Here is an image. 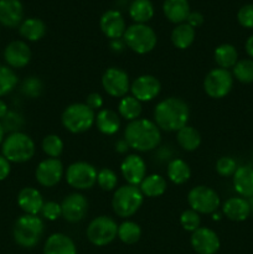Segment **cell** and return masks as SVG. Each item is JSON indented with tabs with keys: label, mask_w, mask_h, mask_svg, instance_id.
<instances>
[{
	"label": "cell",
	"mask_w": 253,
	"mask_h": 254,
	"mask_svg": "<svg viewBox=\"0 0 253 254\" xmlns=\"http://www.w3.org/2000/svg\"><path fill=\"white\" fill-rule=\"evenodd\" d=\"M126 46L138 55H146L155 49L158 37L146 24H133L126 27L123 36Z\"/></svg>",
	"instance_id": "obj_7"
},
{
	"label": "cell",
	"mask_w": 253,
	"mask_h": 254,
	"mask_svg": "<svg viewBox=\"0 0 253 254\" xmlns=\"http://www.w3.org/2000/svg\"><path fill=\"white\" fill-rule=\"evenodd\" d=\"M44 254H77L73 240L64 233H52L44 245Z\"/></svg>",
	"instance_id": "obj_23"
},
{
	"label": "cell",
	"mask_w": 253,
	"mask_h": 254,
	"mask_svg": "<svg viewBox=\"0 0 253 254\" xmlns=\"http://www.w3.org/2000/svg\"><path fill=\"white\" fill-rule=\"evenodd\" d=\"M238 24L245 29H253V4L243 5L237 12Z\"/></svg>",
	"instance_id": "obj_45"
},
{
	"label": "cell",
	"mask_w": 253,
	"mask_h": 254,
	"mask_svg": "<svg viewBox=\"0 0 253 254\" xmlns=\"http://www.w3.org/2000/svg\"><path fill=\"white\" fill-rule=\"evenodd\" d=\"M19 78L14 69L9 66H1L0 64V97L9 94L12 89L16 87Z\"/></svg>",
	"instance_id": "obj_38"
},
{
	"label": "cell",
	"mask_w": 253,
	"mask_h": 254,
	"mask_svg": "<svg viewBox=\"0 0 253 254\" xmlns=\"http://www.w3.org/2000/svg\"><path fill=\"white\" fill-rule=\"evenodd\" d=\"M44 203L41 192L35 188H24L17 193V205L26 215H39Z\"/></svg>",
	"instance_id": "obj_22"
},
{
	"label": "cell",
	"mask_w": 253,
	"mask_h": 254,
	"mask_svg": "<svg viewBox=\"0 0 253 254\" xmlns=\"http://www.w3.org/2000/svg\"><path fill=\"white\" fill-rule=\"evenodd\" d=\"M186 22H188L191 27H193V29H196V27H200L201 25L203 24L202 14L198 11H191L190 14H189Z\"/></svg>",
	"instance_id": "obj_47"
},
{
	"label": "cell",
	"mask_w": 253,
	"mask_h": 254,
	"mask_svg": "<svg viewBox=\"0 0 253 254\" xmlns=\"http://www.w3.org/2000/svg\"><path fill=\"white\" fill-rule=\"evenodd\" d=\"M144 196L139 186L123 185L116 189L112 197V208L118 217L128 220L140 210Z\"/></svg>",
	"instance_id": "obj_5"
},
{
	"label": "cell",
	"mask_w": 253,
	"mask_h": 254,
	"mask_svg": "<svg viewBox=\"0 0 253 254\" xmlns=\"http://www.w3.org/2000/svg\"><path fill=\"white\" fill-rule=\"evenodd\" d=\"M163 11L166 19L176 25L186 22L191 12L188 0H164Z\"/></svg>",
	"instance_id": "obj_25"
},
{
	"label": "cell",
	"mask_w": 253,
	"mask_h": 254,
	"mask_svg": "<svg viewBox=\"0 0 253 254\" xmlns=\"http://www.w3.org/2000/svg\"><path fill=\"white\" fill-rule=\"evenodd\" d=\"M36 151L35 141L22 131L11 133L4 139L1 144V155L10 163L22 164L31 160Z\"/></svg>",
	"instance_id": "obj_4"
},
{
	"label": "cell",
	"mask_w": 253,
	"mask_h": 254,
	"mask_svg": "<svg viewBox=\"0 0 253 254\" xmlns=\"http://www.w3.org/2000/svg\"><path fill=\"white\" fill-rule=\"evenodd\" d=\"M129 145H128V143H126V139H121V140H118L116 143V151L117 153H119V154H126V151L129 150Z\"/></svg>",
	"instance_id": "obj_50"
},
{
	"label": "cell",
	"mask_w": 253,
	"mask_h": 254,
	"mask_svg": "<svg viewBox=\"0 0 253 254\" xmlns=\"http://www.w3.org/2000/svg\"><path fill=\"white\" fill-rule=\"evenodd\" d=\"M41 217L47 221H56L60 217H62V211H61V203H57L55 201H47L44 203L40 212Z\"/></svg>",
	"instance_id": "obj_44"
},
{
	"label": "cell",
	"mask_w": 253,
	"mask_h": 254,
	"mask_svg": "<svg viewBox=\"0 0 253 254\" xmlns=\"http://www.w3.org/2000/svg\"><path fill=\"white\" fill-rule=\"evenodd\" d=\"M212 220L213 221H220L221 220V215L217 212V211H216L215 213H212Z\"/></svg>",
	"instance_id": "obj_54"
},
{
	"label": "cell",
	"mask_w": 253,
	"mask_h": 254,
	"mask_svg": "<svg viewBox=\"0 0 253 254\" xmlns=\"http://www.w3.org/2000/svg\"><path fill=\"white\" fill-rule=\"evenodd\" d=\"M161 92V83L153 74H141L130 83V93L139 102H150Z\"/></svg>",
	"instance_id": "obj_14"
},
{
	"label": "cell",
	"mask_w": 253,
	"mask_h": 254,
	"mask_svg": "<svg viewBox=\"0 0 253 254\" xmlns=\"http://www.w3.org/2000/svg\"><path fill=\"white\" fill-rule=\"evenodd\" d=\"M166 176L175 185H184L191 178V169L183 159H171L166 166Z\"/></svg>",
	"instance_id": "obj_28"
},
{
	"label": "cell",
	"mask_w": 253,
	"mask_h": 254,
	"mask_svg": "<svg viewBox=\"0 0 253 254\" xmlns=\"http://www.w3.org/2000/svg\"><path fill=\"white\" fill-rule=\"evenodd\" d=\"M233 82L232 72L217 67L211 69L203 78V91L210 98L222 99L232 91Z\"/></svg>",
	"instance_id": "obj_11"
},
{
	"label": "cell",
	"mask_w": 253,
	"mask_h": 254,
	"mask_svg": "<svg viewBox=\"0 0 253 254\" xmlns=\"http://www.w3.org/2000/svg\"><path fill=\"white\" fill-rule=\"evenodd\" d=\"M42 89H44V84H42L41 79L35 76L27 77L21 84L22 94L29 97V98H37V97H40V94L42 93Z\"/></svg>",
	"instance_id": "obj_42"
},
{
	"label": "cell",
	"mask_w": 253,
	"mask_h": 254,
	"mask_svg": "<svg viewBox=\"0 0 253 254\" xmlns=\"http://www.w3.org/2000/svg\"><path fill=\"white\" fill-rule=\"evenodd\" d=\"M97 185L103 191H114L118 185V176L112 169L102 168L97 173Z\"/></svg>",
	"instance_id": "obj_39"
},
{
	"label": "cell",
	"mask_w": 253,
	"mask_h": 254,
	"mask_svg": "<svg viewBox=\"0 0 253 254\" xmlns=\"http://www.w3.org/2000/svg\"><path fill=\"white\" fill-rule=\"evenodd\" d=\"M99 26L104 36L111 40L123 39L126 32V20L118 10H107L99 20Z\"/></svg>",
	"instance_id": "obj_19"
},
{
	"label": "cell",
	"mask_w": 253,
	"mask_h": 254,
	"mask_svg": "<svg viewBox=\"0 0 253 254\" xmlns=\"http://www.w3.org/2000/svg\"><path fill=\"white\" fill-rule=\"evenodd\" d=\"M102 87L108 96L113 98H123L130 91L129 76L119 67H109L102 74Z\"/></svg>",
	"instance_id": "obj_12"
},
{
	"label": "cell",
	"mask_w": 253,
	"mask_h": 254,
	"mask_svg": "<svg viewBox=\"0 0 253 254\" xmlns=\"http://www.w3.org/2000/svg\"><path fill=\"white\" fill-rule=\"evenodd\" d=\"M7 112H9V109H7L6 103H5L2 99H0V119L4 118V117L7 114Z\"/></svg>",
	"instance_id": "obj_52"
},
{
	"label": "cell",
	"mask_w": 253,
	"mask_h": 254,
	"mask_svg": "<svg viewBox=\"0 0 253 254\" xmlns=\"http://www.w3.org/2000/svg\"><path fill=\"white\" fill-rule=\"evenodd\" d=\"M121 174L128 185L139 186L146 176V163L138 154H130L121 164Z\"/></svg>",
	"instance_id": "obj_17"
},
{
	"label": "cell",
	"mask_w": 253,
	"mask_h": 254,
	"mask_svg": "<svg viewBox=\"0 0 253 254\" xmlns=\"http://www.w3.org/2000/svg\"><path fill=\"white\" fill-rule=\"evenodd\" d=\"M141 111H143V106H141V102H139L138 99L134 98L133 96H124L123 98H121L118 103V114L121 118L126 119L128 122H133L135 119L140 118Z\"/></svg>",
	"instance_id": "obj_33"
},
{
	"label": "cell",
	"mask_w": 253,
	"mask_h": 254,
	"mask_svg": "<svg viewBox=\"0 0 253 254\" xmlns=\"http://www.w3.org/2000/svg\"><path fill=\"white\" fill-rule=\"evenodd\" d=\"M19 34L27 41H39L46 34V25L41 19L29 17L24 20L19 26Z\"/></svg>",
	"instance_id": "obj_30"
},
{
	"label": "cell",
	"mask_w": 253,
	"mask_h": 254,
	"mask_svg": "<svg viewBox=\"0 0 253 254\" xmlns=\"http://www.w3.org/2000/svg\"><path fill=\"white\" fill-rule=\"evenodd\" d=\"M4 60L10 68H24L31 61V49L25 41H12L5 47Z\"/></svg>",
	"instance_id": "obj_18"
},
{
	"label": "cell",
	"mask_w": 253,
	"mask_h": 254,
	"mask_svg": "<svg viewBox=\"0 0 253 254\" xmlns=\"http://www.w3.org/2000/svg\"><path fill=\"white\" fill-rule=\"evenodd\" d=\"M45 232V223L39 215H22L15 221L12 237L17 246L34 248L39 245Z\"/></svg>",
	"instance_id": "obj_3"
},
{
	"label": "cell",
	"mask_w": 253,
	"mask_h": 254,
	"mask_svg": "<svg viewBox=\"0 0 253 254\" xmlns=\"http://www.w3.org/2000/svg\"><path fill=\"white\" fill-rule=\"evenodd\" d=\"M129 15L135 24H146L154 16V6L150 0H133Z\"/></svg>",
	"instance_id": "obj_34"
},
{
	"label": "cell",
	"mask_w": 253,
	"mask_h": 254,
	"mask_svg": "<svg viewBox=\"0 0 253 254\" xmlns=\"http://www.w3.org/2000/svg\"><path fill=\"white\" fill-rule=\"evenodd\" d=\"M232 76L233 78L243 84L253 83V60H238L237 64L232 68Z\"/></svg>",
	"instance_id": "obj_36"
},
{
	"label": "cell",
	"mask_w": 253,
	"mask_h": 254,
	"mask_svg": "<svg viewBox=\"0 0 253 254\" xmlns=\"http://www.w3.org/2000/svg\"><path fill=\"white\" fill-rule=\"evenodd\" d=\"M139 189L144 197H160L165 193L168 184H166L164 176L159 175V174H151V175H146L144 178V180L139 185Z\"/></svg>",
	"instance_id": "obj_27"
},
{
	"label": "cell",
	"mask_w": 253,
	"mask_h": 254,
	"mask_svg": "<svg viewBox=\"0 0 253 254\" xmlns=\"http://www.w3.org/2000/svg\"><path fill=\"white\" fill-rule=\"evenodd\" d=\"M61 211L62 217L67 222H81L88 212V201L86 196L79 192L69 193L61 202Z\"/></svg>",
	"instance_id": "obj_15"
},
{
	"label": "cell",
	"mask_w": 253,
	"mask_h": 254,
	"mask_svg": "<svg viewBox=\"0 0 253 254\" xmlns=\"http://www.w3.org/2000/svg\"><path fill=\"white\" fill-rule=\"evenodd\" d=\"M124 139L130 149L139 153H146L159 148L161 143V130L154 121L138 118L126 124Z\"/></svg>",
	"instance_id": "obj_2"
},
{
	"label": "cell",
	"mask_w": 253,
	"mask_h": 254,
	"mask_svg": "<svg viewBox=\"0 0 253 254\" xmlns=\"http://www.w3.org/2000/svg\"><path fill=\"white\" fill-rule=\"evenodd\" d=\"M84 103H86L89 108L93 109L94 112L101 111L102 107H103V103H104L103 97H102L99 93H97V92H94V93H91L87 96L86 102H84Z\"/></svg>",
	"instance_id": "obj_46"
},
{
	"label": "cell",
	"mask_w": 253,
	"mask_h": 254,
	"mask_svg": "<svg viewBox=\"0 0 253 254\" xmlns=\"http://www.w3.org/2000/svg\"><path fill=\"white\" fill-rule=\"evenodd\" d=\"M222 212L226 218L233 222H243L250 217L251 205L250 201L241 196H233L227 198L222 205Z\"/></svg>",
	"instance_id": "obj_20"
},
{
	"label": "cell",
	"mask_w": 253,
	"mask_h": 254,
	"mask_svg": "<svg viewBox=\"0 0 253 254\" xmlns=\"http://www.w3.org/2000/svg\"><path fill=\"white\" fill-rule=\"evenodd\" d=\"M153 116L154 122L160 130L171 133L188 126L190 108L184 99L178 97H168L156 103Z\"/></svg>",
	"instance_id": "obj_1"
},
{
	"label": "cell",
	"mask_w": 253,
	"mask_h": 254,
	"mask_svg": "<svg viewBox=\"0 0 253 254\" xmlns=\"http://www.w3.org/2000/svg\"><path fill=\"white\" fill-rule=\"evenodd\" d=\"M97 129L104 135H113L121 129V117L117 112L108 108H102L96 113Z\"/></svg>",
	"instance_id": "obj_26"
},
{
	"label": "cell",
	"mask_w": 253,
	"mask_h": 254,
	"mask_svg": "<svg viewBox=\"0 0 253 254\" xmlns=\"http://www.w3.org/2000/svg\"><path fill=\"white\" fill-rule=\"evenodd\" d=\"M188 203L191 210L200 215H212L220 207L221 198L212 188L198 185L189 191Z\"/></svg>",
	"instance_id": "obj_9"
},
{
	"label": "cell",
	"mask_w": 253,
	"mask_h": 254,
	"mask_svg": "<svg viewBox=\"0 0 253 254\" xmlns=\"http://www.w3.org/2000/svg\"><path fill=\"white\" fill-rule=\"evenodd\" d=\"M97 169L87 161H74L64 171V179L72 189L89 190L97 184Z\"/></svg>",
	"instance_id": "obj_10"
},
{
	"label": "cell",
	"mask_w": 253,
	"mask_h": 254,
	"mask_svg": "<svg viewBox=\"0 0 253 254\" xmlns=\"http://www.w3.org/2000/svg\"><path fill=\"white\" fill-rule=\"evenodd\" d=\"M96 122V112L86 103H72L64 108L61 116V123L67 131L82 134L88 131Z\"/></svg>",
	"instance_id": "obj_6"
},
{
	"label": "cell",
	"mask_w": 253,
	"mask_h": 254,
	"mask_svg": "<svg viewBox=\"0 0 253 254\" xmlns=\"http://www.w3.org/2000/svg\"><path fill=\"white\" fill-rule=\"evenodd\" d=\"M190 243L197 254H216L221 247L217 233L208 227H198L191 233Z\"/></svg>",
	"instance_id": "obj_16"
},
{
	"label": "cell",
	"mask_w": 253,
	"mask_h": 254,
	"mask_svg": "<svg viewBox=\"0 0 253 254\" xmlns=\"http://www.w3.org/2000/svg\"><path fill=\"white\" fill-rule=\"evenodd\" d=\"M238 165L237 161L231 156H221L217 161H216V173L222 178H230L233 176V174L237 170Z\"/></svg>",
	"instance_id": "obj_43"
},
{
	"label": "cell",
	"mask_w": 253,
	"mask_h": 254,
	"mask_svg": "<svg viewBox=\"0 0 253 254\" xmlns=\"http://www.w3.org/2000/svg\"><path fill=\"white\" fill-rule=\"evenodd\" d=\"M235 191L245 198L253 197V168L250 165L238 166L232 176Z\"/></svg>",
	"instance_id": "obj_24"
},
{
	"label": "cell",
	"mask_w": 253,
	"mask_h": 254,
	"mask_svg": "<svg viewBox=\"0 0 253 254\" xmlns=\"http://www.w3.org/2000/svg\"><path fill=\"white\" fill-rule=\"evenodd\" d=\"M4 139H5V130H4V128H2L1 122H0V144H2Z\"/></svg>",
	"instance_id": "obj_53"
},
{
	"label": "cell",
	"mask_w": 253,
	"mask_h": 254,
	"mask_svg": "<svg viewBox=\"0 0 253 254\" xmlns=\"http://www.w3.org/2000/svg\"><path fill=\"white\" fill-rule=\"evenodd\" d=\"M1 124L5 133L6 131H9L10 134L16 133V131H21L22 127L25 124V119L19 112L9 111L6 116L1 119Z\"/></svg>",
	"instance_id": "obj_40"
},
{
	"label": "cell",
	"mask_w": 253,
	"mask_h": 254,
	"mask_svg": "<svg viewBox=\"0 0 253 254\" xmlns=\"http://www.w3.org/2000/svg\"><path fill=\"white\" fill-rule=\"evenodd\" d=\"M10 171H11L10 161L2 155H0V181L5 180L10 175Z\"/></svg>",
	"instance_id": "obj_48"
},
{
	"label": "cell",
	"mask_w": 253,
	"mask_h": 254,
	"mask_svg": "<svg viewBox=\"0 0 253 254\" xmlns=\"http://www.w3.org/2000/svg\"><path fill=\"white\" fill-rule=\"evenodd\" d=\"M118 235V225L109 216H98L87 226V240L96 247H104L113 242Z\"/></svg>",
	"instance_id": "obj_8"
},
{
	"label": "cell",
	"mask_w": 253,
	"mask_h": 254,
	"mask_svg": "<svg viewBox=\"0 0 253 254\" xmlns=\"http://www.w3.org/2000/svg\"><path fill=\"white\" fill-rule=\"evenodd\" d=\"M176 141L183 150L195 151L201 145V135L196 128L185 126L176 131Z\"/></svg>",
	"instance_id": "obj_32"
},
{
	"label": "cell",
	"mask_w": 253,
	"mask_h": 254,
	"mask_svg": "<svg viewBox=\"0 0 253 254\" xmlns=\"http://www.w3.org/2000/svg\"><path fill=\"white\" fill-rule=\"evenodd\" d=\"M63 164L60 159L47 158L40 161L35 170V179L37 184L44 188H54L64 176Z\"/></svg>",
	"instance_id": "obj_13"
},
{
	"label": "cell",
	"mask_w": 253,
	"mask_h": 254,
	"mask_svg": "<svg viewBox=\"0 0 253 254\" xmlns=\"http://www.w3.org/2000/svg\"><path fill=\"white\" fill-rule=\"evenodd\" d=\"M245 49H246V52H247L248 57L253 60V35H251V36L246 40Z\"/></svg>",
	"instance_id": "obj_51"
},
{
	"label": "cell",
	"mask_w": 253,
	"mask_h": 254,
	"mask_svg": "<svg viewBox=\"0 0 253 254\" xmlns=\"http://www.w3.org/2000/svg\"><path fill=\"white\" fill-rule=\"evenodd\" d=\"M117 237L124 245H135L136 242H139L141 237L140 226L136 222H134V221H123L121 225H118V235H117Z\"/></svg>",
	"instance_id": "obj_35"
},
{
	"label": "cell",
	"mask_w": 253,
	"mask_h": 254,
	"mask_svg": "<svg viewBox=\"0 0 253 254\" xmlns=\"http://www.w3.org/2000/svg\"><path fill=\"white\" fill-rule=\"evenodd\" d=\"M213 60L217 67L230 71V68H233L240 59H238L237 49L233 45L222 44L216 47L213 51Z\"/></svg>",
	"instance_id": "obj_29"
},
{
	"label": "cell",
	"mask_w": 253,
	"mask_h": 254,
	"mask_svg": "<svg viewBox=\"0 0 253 254\" xmlns=\"http://www.w3.org/2000/svg\"><path fill=\"white\" fill-rule=\"evenodd\" d=\"M109 46H111L112 51L119 54V52H122L124 49H126V42H124V40H122V39L111 40V42H109Z\"/></svg>",
	"instance_id": "obj_49"
},
{
	"label": "cell",
	"mask_w": 253,
	"mask_h": 254,
	"mask_svg": "<svg viewBox=\"0 0 253 254\" xmlns=\"http://www.w3.org/2000/svg\"><path fill=\"white\" fill-rule=\"evenodd\" d=\"M42 150L49 158L59 159L61 154L63 153L64 144L62 139L56 134H49L42 139Z\"/></svg>",
	"instance_id": "obj_37"
},
{
	"label": "cell",
	"mask_w": 253,
	"mask_h": 254,
	"mask_svg": "<svg viewBox=\"0 0 253 254\" xmlns=\"http://www.w3.org/2000/svg\"><path fill=\"white\" fill-rule=\"evenodd\" d=\"M180 225L186 232L192 233L193 231H196L198 227H201L200 213L191 210V208H188V210H185L183 213H181Z\"/></svg>",
	"instance_id": "obj_41"
},
{
	"label": "cell",
	"mask_w": 253,
	"mask_h": 254,
	"mask_svg": "<svg viewBox=\"0 0 253 254\" xmlns=\"http://www.w3.org/2000/svg\"><path fill=\"white\" fill-rule=\"evenodd\" d=\"M24 6L20 0H0V24L17 27L24 21Z\"/></svg>",
	"instance_id": "obj_21"
},
{
	"label": "cell",
	"mask_w": 253,
	"mask_h": 254,
	"mask_svg": "<svg viewBox=\"0 0 253 254\" xmlns=\"http://www.w3.org/2000/svg\"><path fill=\"white\" fill-rule=\"evenodd\" d=\"M196 32L188 22H183L174 27L171 31V42L179 50H186L195 41Z\"/></svg>",
	"instance_id": "obj_31"
}]
</instances>
